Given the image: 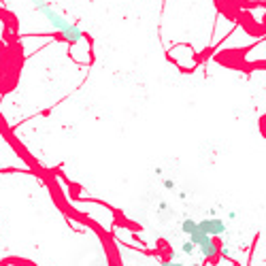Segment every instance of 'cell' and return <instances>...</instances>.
I'll list each match as a JSON object with an SVG mask.
<instances>
[{
  "label": "cell",
  "mask_w": 266,
  "mask_h": 266,
  "mask_svg": "<svg viewBox=\"0 0 266 266\" xmlns=\"http://www.w3.org/2000/svg\"><path fill=\"white\" fill-rule=\"evenodd\" d=\"M181 251H183V254H185V256H192V254H194V251H196V245H194L192 241H185L183 245H181Z\"/></svg>",
  "instance_id": "6"
},
{
  "label": "cell",
  "mask_w": 266,
  "mask_h": 266,
  "mask_svg": "<svg viewBox=\"0 0 266 266\" xmlns=\"http://www.w3.org/2000/svg\"><path fill=\"white\" fill-rule=\"evenodd\" d=\"M198 230L207 232L209 236H219L226 232V222L219 217H209V219H200L198 222Z\"/></svg>",
  "instance_id": "2"
},
{
  "label": "cell",
  "mask_w": 266,
  "mask_h": 266,
  "mask_svg": "<svg viewBox=\"0 0 266 266\" xmlns=\"http://www.w3.org/2000/svg\"><path fill=\"white\" fill-rule=\"evenodd\" d=\"M162 266H185V264H181V262H173V260H166V262H162Z\"/></svg>",
  "instance_id": "8"
},
{
  "label": "cell",
  "mask_w": 266,
  "mask_h": 266,
  "mask_svg": "<svg viewBox=\"0 0 266 266\" xmlns=\"http://www.w3.org/2000/svg\"><path fill=\"white\" fill-rule=\"evenodd\" d=\"M196 247H200V254H203L205 258H213L219 251V243L213 236H209V238H205L200 245H196Z\"/></svg>",
  "instance_id": "3"
},
{
  "label": "cell",
  "mask_w": 266,
  "mask_h": 266,
  "mask_svg": "<svg viewBox=\"0 0 266 266\" xmlns=\"http://www.w3.org/2000/svg\"><path fill=\"white\" fill-rule=\"evenodd\" d=\"M205 238H209V235H207V232H203V230H196V232H192L190 235V241L194 243V245H200L205 241Z\"/></svg>",
  "instance_id": "5"
},
{
  "label": "cell",
  "mask_w": 266,
  "mask_h": 266,
  "mask_svg": "<svg viewBox=\"0 0 266 266\" xmlns=\"http://www.w3.org/2000/svg\"><path fill=\"white\" fill-rule=\"evenodd\" d=\"M198 230V222L196 219H183V222H181V232H185L187 236L192 235V232H196Z\"/></svg>",
  "instance_id": "4"
},
{
  "label": "cell",
  "mask_w": 266,
  "mask_h": 266,
  "mask_svg": "<svg viewBox=\"0 0 266 266\" xmlns=\"http://www.w3.org/2000/svg\"><path fill=\"white\" fill-rule=\"evenodd\" d=\"M164 187L166 190H175V181L173 179H164Z\"/></svg>",
  "instance_id": "7"
},
{
  "label": "cell",
  "mask_w": 266,
  "mask_h": 266,
  "mask_svg": "<svg viewBox=\"0 0 266 266\" xmlns=\"http://www.w3.org/2000/svg\"><path fill=\"white\" fill-rule=\"evenodd\" d=\"M192 266H203V264H192Z\"/></svg>",
  "instance_id": "9"
},
{
  "label": "cell",
  "mask_w": 266,
  "mask_h": 266,
  "mask_svg": "<svg viewBox=\"0 0 266 266\" xmlns=\"http://www.w3.org/2000/svg\"><path fill=\"white\" fill-rule=\"evenodd\" d=\"M32 4H34V9L41 13V15L47 19V22L54 26L56 30H60L62 32V36H64V41L66 43H70V45H79L83 38H86V34H83V30L79 28L77 24H73V22H68L64 15H60L54 6L51 4H47L45 0H32Z\"/></svg>",
  "instance_id": "1"
}]
</instances>
